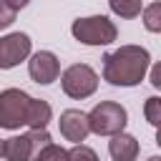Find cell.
I'll use <instances>...</instances> for the list:
<instances>
[{"label": "cell", "mask_w": 161, "mask_h": 161, "mask_svg": "<svg viewBox=\"0 0 161 161\" xmlns=\"http://www.w3.org/2000/svg\"><path fill=\"white\" fill-rule=\"evenodd\" d=\"M28 73H30V78H33L35 83L48 86V83H53V80L60 75V63H58V58H55L50 50H38V53L28 60Z\"/></svg>", "instance_id": "cell-8"}, {"label": "cell", "mask_w": 161, "mask_h": 161, "mask_svg": "<svg viewBox=\"0 0 161 161\" xmlns=\"http://www.w3.org/2000/svg\"><path fill=\"white\" fill-rule=\"evenodd\" d=\"M151 55L141 45H121L103 58V78L113 86H136L146 75Z\"/></svg>", "instance_id": "cell-1"}, {"label": "cell", "mask_w": 161, "mask_h": 161, "mask_svg": "<svg viewBox=\"0 0 161 161\" xmlns=\"http://www.w3.org/2000/svg\"><path fill=\"white\" fill-rule=\"evenodd\" d=\"M88 116V128L98 136H116L123 133L126 123H128V113L121 103L116 101H101Z\"/></svg>", "instance_id": "cell-2"}, {"label": "cell", "mask_w": 161, "mask_h": 161, "mask_svg": "<svg viewBox=\"0 0 161 161\" xmlns=\"http://www.w3.org/2000/svg\"><path fill=\"white\" fill-rule=\"evenodd\" d=\"M151 83H153L156 88L161 86V68H158V65H153V68H151Z\"/></svg>", "instance_id": "cell-18"}, {"label": "cell", "mask_w": 161, "mask_h": 161, "mask_svg": "<svg viewBox=\"0 0 161 161\" xmlns=\"http://www.w3.org/2000/svg\"><path fill=\"white\" fill-rule=\"evenodd\" d=\"M58 128H60V136L65 141H73L75 146L80 141H86V136L91 133L88 128V116L78 108H68L60 113V121H58Z\"/></svg>", "instance_id": "cell-9"}, {"label": "cell", "mask_w": 161, "mask_h": 161, "mask_svg": "<svg viewBox=\"0 0 161 161\" xmlns=\"http://www.w3.org/2000/svg\"><path fill=\"white\" fill-rule=\"evenodd\" d=\"M30 96L20 88H5L0 93V126L3 128H20L28 118Z\"/></svg>", "instance_id": "cell-6"}, {"label": "cell", "mask_w": 161, "mask_h": 161, "mask_svg": "<svg viewBox=\"0 0 161 161\" xmlns=\"http://www.w3.org/2000/svg\"><path fill=\"white\" fill-rule=\"evenodd\" d=\"M35 161H68V151L60 148V146H55V143H48L45 148L38 151Z\"/></svg>", "instance_id": "cell-14"}, {"label": "cell", "mask_w": 161, "mask_h": 161, "mask_svg": "<svg viewBox=\"0 0 161 161\" xmlns=\"http://www.w3.org/2000/svg\"><path fill=\"white\" fill-rule=\"evenodd\" d=\"M60 86H63V93L70 96V98H78V101L88 98L98 88V73L86 63H73V65H68L63 70Z\"/></svg>", "instance_id": "cell-4"}, {"label": "cell", "mask_w": 161, "mask_h": 161, "mask_svg": "<svg viewBox=\"0 0 161 161\" xmlns=\"http://www.w3.org/2000/svg\"><path fill=\"white\" fill-rule=\"evenodd\" d=\"M48 121H50V106L40 98H30L25 126H30V131H40V128L48 126Z\"/></svg>", "instance_id": "cell-11"}, {"label": "cell", "mask_w": 161, "mask_h": 161, "mask_svg": "<svg viewBox=\"0 0 161 161\" xmlns=\"http://www.w3.org/2000/svg\"><path fill=\"white\" fill-rule=\"evenodd\" d=\"M108 153L113 161H136L138 156V141L128 133H116L108 141Z\"/></svg>", "instance_id": "cell-10"}, {"label": "cell", "mask_w": 161, "mask_h": 161, "mask_svg": "<svg viewBox=\"0 0 161 161\" xmlns=\"http://www.w3.org/2000/svg\"><path fill=\"white\" fill-rule=\"evenodd\" d=\"M5 156V138H0V158Z\"/></svg>", "instance_id": "cell-19"}, {"label": "cell", "mask_w": 161, "mask_h": 161, "mask_svg": "<svg viewBox=\"0 0 161 161\" xmlns=\"http://www.w3.org/2000/svg\"><path fill=\"white\" fill-rule=\"evenodd\" d=\"M50 141V133L45 128L40 131H28L25 136H13V138H5V156L8 161H30L38 156L40 148H45Z\"/></svg>", "instance_id": "cell-5"}, {"label": "cell", "mask_w": 161, "mask_h": 161, "mask_svg": "<svg viewBox=\"0 0 161 161\" xmlns=\"http://www.w3.org/2000/svg\"><path fill=\"white\" fill-rule=\"evenodd\" d=\"M30 55V38L25 33H10L0 38V70L15 68Z\"/></svg>", "instance_id": "cell-7"}, {"label": "cell", "mask_w": 161, "mask_h": 161, "mask_svg": "<svg viewBox=\"0 0 161 161\" xmlns=\"http://www.w3.org/2000/svg\"><path fill=\"white\" fill-rule=\"evenodd\" d=\"M68 161H98V156H96L93 148L78 143V146H73V148L68 151Z\"/></svg>", "instance_id": "cell-17"}, {"label": "cell", "mask_w": 161, "mask_h": 161, "mask_svg": "<svg viewBox=\"0 0 161 161\" xmlns=\"http://www.w3.org/2000/svg\"><path fill=\"white\" fill-rule=\"evenodd\" d=\"M111 10L113 13H118L121 18H136V15H141V10H143V5L138 3V0H131V3H118V0H113L111 3Z\"/></svg>", "instance_id": "cell-13"}, {"label": "cell", "mask_w": 161, "mask_h": 161, "mask_svg": "<svg viewBox=\"0 0 161 161\" xmlns=\"http://www.w3.org/2000/svg\"><path fill=\"white\" fill-rule=\"evenodd\" d=\"M141 13H143V25H146V30L158 33V30H161V3H151V5H146Z\"/></svg>", "instance_id": "cell-12"}, {"label": "cell", "mask_w": 161, "mask_h": 161, "mask_svg": "<svg viewBox=\"0 0 161 161\" xmlns=\"http://www.w3.org/2000/svg\"><path fill=\"white\" fill-rule=\"evenodd\" d=\"M23 5H25V3H8V0H0V30L8 28V25L15 20V15H18V10H20Z\"/></svg>", "instance_id": "cell-15"}, {"label": "cell", "mask_w": 161, "mask_h": 161, "mask_svg": "<svg viewBox=\"0 0 161 161\" xmlns=\"http://www.w3.org/2000/svg\"><path fill=\"white\" fill-rule=\"evenodd\" d=\"M73 38L86 43V45H108L118 38L116 25L106 15H91V18H78L70 28Z\"/></svg>", "instance_id": "cell-3"}, {"label": "cell", "mask_w": 161, "mask_h": 161, "mask_svg": "<svg viewBox=\"0 0 161 161\" xmlns=\"http://www.w3.org/2000/svg\"><path fill=\"white\" fill-rule=\"evenodd\" d=\"M146 118H148V123L151 126H158L161 123V98H156V96H151L148 101H146Z\"/></svg>", "instance_id": "cell-16"}, {"label": "cell", "mask_w": 161, "mask_h": 161, "mask_svg": "<svg viewBox=\"0 0 161 161\" xmlns=\"http://www.w3.org/2000/svg\"><path fill=\"white\" fill-rule=\"evenodd\" d=\"M148 161H161V158H158V156H151V158H148Z\"/></svg>", "instance_id": "cell-20"}]
</instances>
